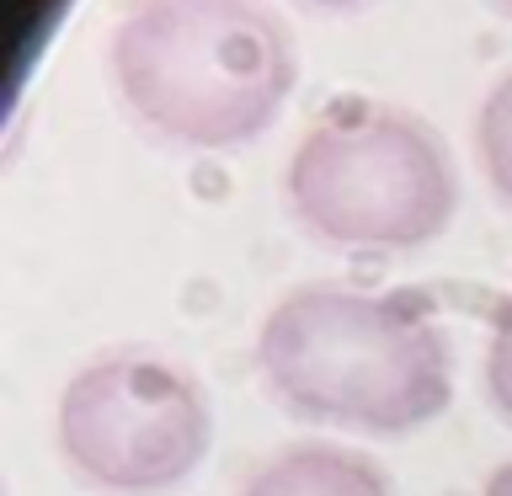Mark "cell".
I'll return each mask as SVG.
<instances>
[{
	"instance_id": "obj_1",
	"label": "cell",
	"mask_w": 512,
	"mask_h": 496,
	"mask_svg": "<svg viewBox=\"0 0 512 496\" xmlns=\"http://www.w3.org/2000/svg\"><path fill=\"white\" fill-rule=\"evenodd\" d=\"M256 368L288 416L368 438L416 432L454 400V352L416 294L304 283L267 310Z\"/></svg>"
},
{
	"instance_id": "obj_2",
	"label": "cell",
	"mask_w": 512,
	"mask_h": 496,
	"mask_svg": "<svg viewBox=\"0 0 512 496\" xmlns=\"http://www.w3.org/2000/svg\"><path fill=\"white\" fill-rule=\"evenodd\" d=\"M112 80L160 139L230 150L283 112L294 48L262 0H139L112 32Z\"/></svg>"
},
{
	"instance_id": "obj_3",
	"label": "cell",
	"mask_w": 512,
	"mask_h": 496,
	"mask_svg": "<svg viewBox=\"0 0 512 496\" xmlns=\"http://www.w3.org/2000/svg\"><path fill=\"white\" fill-rule=\"evenodd\" d=\"M283 187L304 230L342 251H416L448 230L459 203L443 139L379 102H347L315 118Z\"/></svg>"
},
{
	"instance_id": "obj_4",
	"label": "cell",
	"mask_w": 512,
	"mask_h": 496,
	"mask_svg": "<svg viewBox=\"0 0 512 496\" xmlns=\"http://www.w3.org/2000/svg\"><path fill=\"white\" fill-rule=\"evenodd\" d=\"M59 454L102 496H166L203 464L214 406L182 363L144 347L102 352L59 395Z\"/></svg>"
},
{
	"instance_id": "obj_5",
	"label": "cell",
	"mask_w": 512,
	"mask_h": 496,
	"mask_svg": "<svg viewBox=\"0 0 512 496\" xmlns=\"http://www.w3.org/2000/svg\"><path fill=\"white\" fill-rule=\"evenodd\" d=\"M240 496H395L379 459L342 443H288L251 470Z\"/></svg>"
},
{
	"instance_id": "obj_6",
	"label": "cell",
	"mask_w": 512,
	"mask_h": 496,
	"mask_svg": "<svg viewBox=\"0 0 512 496\" xmlns=\"http://www.w3.org/2000/svg\"><path fill=\"white\" fill-rule=\"evenodd\" d=\"M475 150H480V171L496 187V198L512 203V75H502L480 102L475 118Z\"/></svg>"
},
{
	"instance_id": "obj_7",
	"label": "cell",
	"mask_w": 512,
	"mask_h": 496,
	"mask_svg": "<svg viewBox=\"0 0 512 496\" xmlns=\"http://www.w3.org/2000/svg\"><path fill=\"white\" fill-rule=\"evenodd\" d=\"M486 395L491 406L512 422V294L496 299L491 310V342H486Z\"/></svg>"
},
{
	"instance_id": "obj_8",
	"label": "cell",
	"mask_w": 512,
	"mask_h": 496,
	"mask_svg": "<svg viewBox=\"0 0 512 496\" xmlns=\"http://www.w3.org/2000/svg\"><path fill=\"white\" fill-rule=\"evenodd\" d=\"M480 496H512V459H507V464H496L491 480H486V491H480Z\"/></svg>"
},
{
	"instance_id": "obj_9",
	"label": "cell",
	"mask_w": 512,
	"mask_h": 496,
	"mask_svg": "<svg viewBox=\"0 0 512 496\" xmlns=\"http://www.w3.org/2000/svg\"><path fill=\"white\" fill-rule=\"evenodd\" d=\"M310 6H320V11H358V6H368V0H310Z\"/></svg>"
},
{
	"instance_id": "obj_10",
	"label": "cell",
	"mask_w": 512,
	"mask_h": 496,
	"mask_svg": "<svg viewBox=\"0 0 512 496\" xmlns=\"http://www.w3.org/2000/svg\"><path fill=\"white\" fill-rule=\"evenodd\" d=\"M496 6H502V11H512V0H496Z\"/></svg>"
}]
</instances>
